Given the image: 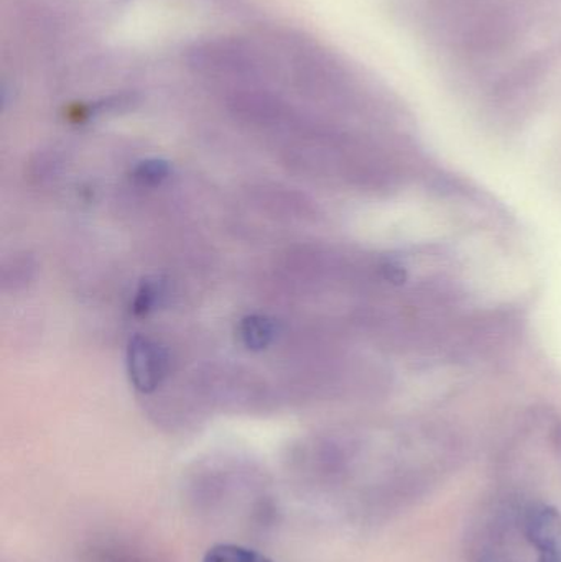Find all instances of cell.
I'll return each instance as SVG.
<instances>
[{
	"label": "cell",
	"mask_w": 561,
	"mask_h": 562,
	"mask_svg": "<svg viewBox=\"0 0 561 562\" xmlns=\"http://www.w3.org/2000/svg\"><path fill=\"white\" fill-rule=\"evenodd\" d=\"M125 366L132 386L137 392L152 393L167 379L170 359L160 342L137 334L128 340Z\"/></svg>",
	"instance_id": "1"
},
{
	"label": "cell",
	"mask_w": 561,
	"mask_h": 562,
	"mask_svg": "<svg viewBox=\"0 0 561 562\" xmlns=\"http://www.w3.org/2000/svg\"><path fill=\"white\" fill-rule=\"evenodd\" d=\"M524 537L539 551L560 544L561 517L547 505H530L517 518Z\"/></svg>",
	"instance_id": "2"
},
{
	"label": "cell",
	"mask_w": 561,
	"mask_h": 562,
	"mask_svg": "<svg viewBox=\"0 0 561 562\" xmlns=\"http://www.w3.org/2000/svg\"><path fill=\"white\" fill-rule=\"evenodd\" d=\"M237 333H239L240 342L246 349L259 352V350L267 349L273 342L277 329L276 324L269 317L250 314V316L240 319Z\"/></svg>",
	"instance_id": "3"
},
{
	"label": "cell",
	"mask_w": 561,
	"mask_h": 562,
	"mask_svg": "<svg viewBox=\"0 0 561 562\" xmlns=\"http://www.w3.org/2000/svg\"><path fill=\"white\" fill-rule=\"evenodd\" d=\"M165 280L161 277H147L138 284L135 291L134 300H132V313L135 316H147L160 303L165 294Z\"/></svg>",
	"instance_id": "4"
},
{
	"label": "cell",
	"mask_w": 561,
	"mask_h": 562,
	"mask_svg": "<svg viewBox=\"0 0 561 562\" xmlns=\"http://www.w3.org/2000/svg\"><path fill=\"white\" fill-rule=\"evenodd\" d=\"M203 562H273L266 554L240 544L220 543L211 547Z\"/></svg>",
	"instance_id": "5"
},
{
	"label": "cell",
	"mask_w": 561,
	"mask_h": 562,
	"mask_svg": "<svg viewBox=\"0 0 561 562\" xmlns=\"http://www.w3.org/2000/svg\"><path fill=\"white\" fill-rule=\"evenodd\" d=\"M171 167L168 161L152 158V160L141 161L132 171V178L141 187H158L170 177Z\"/></svg>",
	"instance_id": "6"
}]
</instances>
